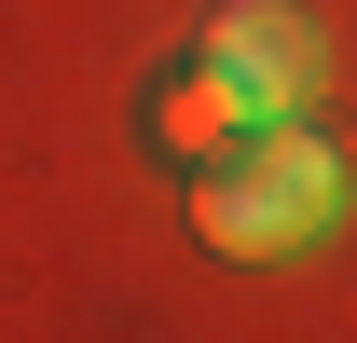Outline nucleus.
Segmentation results:
<instances>
[{
    "mask_svg": "<svg viewBox=\"0 0 357 343\" xmlns=\"http://www.w3.org/2000/svg\"><path fill=\"white\" fill-rule=\"evenodd\" d=\"M330 220H344V165H330V137L289 124V110H261L220 165H192V234L220 261H303Z\"/></svg>",
    "mask_w": 357,
    "mask_h": 343,
    "instance_id": "f257e3e1",
    "label": "nucleus"
},
{
    "mask_svg": "<svg viewBox=\"0 0 357 343\" xmlns=\"http://www.w3.org/2000/svg\"><path fill=\"white\" fill-rule=\"evenodd\" d=\"M206 69H234L261 110H303V83H316V28L289 14V0H234L220 28H206Z\"/></svg>",
    "mask_w": 357,
    "mask_h": 343,
    "instance_id": "f03ea898",
    "label": "nucleus"
},
{
    "mask_svg": "<svg viewBox=\"0 0 357 343\" xmlns=\"http://www.w3.org/2000/svg\"><path fill=\"white\" fill-rule=\"evenodd\" d=\"M248 124H261V96L234 83V69H206V55H192V69H178V83L151 96V137H165L178 165H220V151H234Z\"/></svg>",
    "mask_w": 357,
    "mask_h": 343,
    "instance_id": "7ed1b4c3",
    "label": "nucleus"
}]
</instances>
